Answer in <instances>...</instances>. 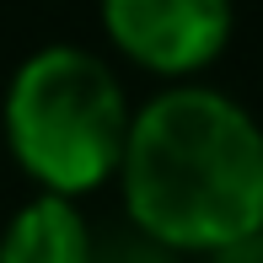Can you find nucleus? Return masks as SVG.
Listing matches in <instances>:
<instances>
[{"instance_id":"nucleus-1","label":"nucleus","mask_w":263,"mask_h":263,"mask_svg":"<svg viewBox=\"0 0 263 263\" xmlns=\"http://www.w3.org/2000/svg\"><path fill=\"white\" fill-rule=\"evenodd\" d=\"M129 220L177 253H231L263 231V129L210 86H172L129 118Z\"/></svg>"},{"instance_id":"nucleus-2","label":"nucleus","mask_w":263,"mask_h":263,"mask_svg":"<svg viewBox=\"0 0 263 263\" xmlns=\"http://www.w3.org/2000/svg\"><path fill=\"white\" fill-rule=\"evenodd\" d=\"M129 102L107 59L54 43L22 59L6 91V145L38 188L81 199L118 177Z\"/></svg>"},{"instance_id":"nucleus-3","label":"nucleus","mask_w":263,"mask_h":263,"mask_svg":"<svg viewBox=\"0 0 263 263\" xmlns=\"http://www.w3.org/2000/svg\"><path fill=\"white\" fill-rule=\"evenodd\" d=\"M113 49L151 76H194L231 38V0H102Z\"/></svg>"},{"instance_id":"nucleus-4","label":"nucleus","mask_w":263,"mask_h":263,"mask_svg":"<svg viewBox=\"0 0 263 263\" xmlns=\"http://www.w3.org/2000/svg\"><path fill=\"white\" fill-rule=\"evenodd\" d=\"M0 263H91V231L76 199L43 188L32 204H22L0 236Z\"/></svg>"}]
</instances>
